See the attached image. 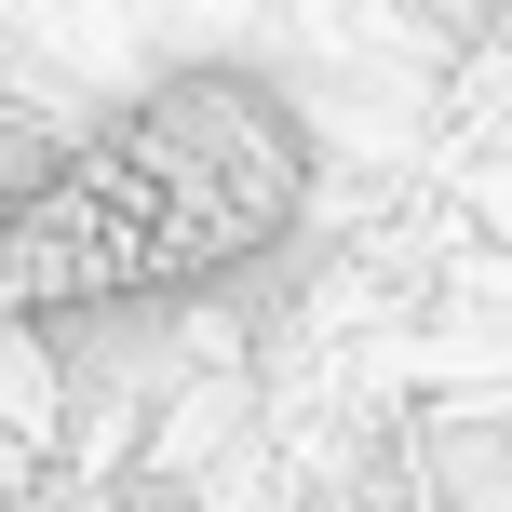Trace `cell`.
Instances as JSON below:
<instances>
[{
  "label": "cell",
  "mask_w": 512,
  "mask_h": 512,
  "mask_svg": "<svg viewBox=\"0 0 512 512\" xmlns=\"http://www.w3.org/2000/svg\"><path fill=\"white\" fill-rule=\"evenodd\" d=\"M297 189H310V135L283 122V95L189 68L135 95L108 135H81L41 189L0 203V310L81 324V310L230 283L297 230Z\"/></svg>",
  "instance_id": "6da1fadb"
}]
</instances>
